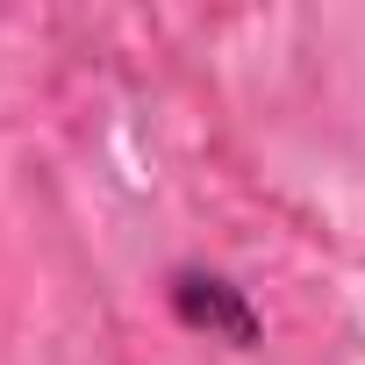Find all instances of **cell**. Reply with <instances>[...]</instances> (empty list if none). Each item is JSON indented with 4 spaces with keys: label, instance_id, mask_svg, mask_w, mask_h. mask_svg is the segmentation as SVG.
<instances>
[{
    "label": "cell",
    "instance_id": "cell-1",
    "mask_svg": "<svg viewBox=\"0 0 365 365\" xmlns=\"http://www.w3.org/2000/svg\"><path fill=\"white\" fill-rule=\"evenodd\" d=\"M172 308L187 329H208V336H230V344H258V315L251 301L215 279V272H172Z\"/></svg>",
    "mask_w": 365,
    "mask_h": 365
}]
</instances>
